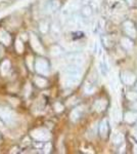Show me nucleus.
Returning a JSON list of instances; mask_svg holds the SVG:
<instances>
[{"label":"nucleus","mask_w":137,"mask_h":154,"mask_svg":"<svg viewBox=\"0 0 137 154\" xmlns=\"http://www.w3.org/2000/svg\"><path fill=\"white\" fill-rule=\"evenodd\" d=\"M47 7H48L49 11H56L61 7V2L58 0H50L47 4Z\"/></svg>","instance_id":"obj_10"},{"label":"nucleus","mask_w":137,"mask_h":154,"mask_svg":"<svg viewBox=\"0 0 137 154\" xmlns=\"http://www.w3.org/2000/svg\"><path fill=\"white\" fill-rule=\"evenodd\" d=\"M121 43H122V45L124 46V48H126V49H131L132 48H133V43H132V41L128 38V37H124V38H122Z\"/></svg>","instance_id":"obj_15"},{"label":"nucleus","mask_w":137,"mask_h":154,"mask_svg":"<svg viewBox=\"0 0 137 154\" xmlns=\"http://www.w3.org/2000/svg\"><path fill=\"white\" fill-rule=\"evenodd\" d=\"M125 120L127 122L129 123H133L134 121L137 120V113H134V112H127L125 114Z\"/></svg>","instance_id":"obj_12"},{"label":"nucleus","mask_w":137,"mask_h":154,"mask_svg":"<svg viewBox=\"0 0 137 154\" xmlns=\"http://www.w3.org/2000/svg\"><path fill=\"white\" fill-rule=\"evenodd\" d=\"M64 82V85L69 88L78 85L81 82V74H66Z\"/></svg>","instance_id":"obj_1"},{"label":"nucleus","mask_w":137,"mask_h":154,"mask_svg":"<svg viewBox=\"0 0 137 154\" xmlns=\"http://www.w3.org/2000/svg\"><path fill=\"white\" fill-rule=\"evenodd\" d=\"M113 142L116 144V145H120L124 142V136L122 135L121 133H116L113 136Z\"/></svg>","instance_id":"obj_14"},{"label":"nucleus","mask_w":137,"mask_h":154,"mask_svg":"<svg viewBox=\"0 0 137 154\" xmlns=\"http://www.w3.org/2000/svg\"><path fill=\"white\" fill-rule=\"evenodd\" d=\"M95 91V86L93 85V83L92 84H86L85 85V91L87 94H92L93 91Z\"/></svg>","instance_id":"obj_18"},{"label":"nucleus","mask_w":137,"mask_h":154,"mask_svg":"<svg viewBox=\"0 0 137 154\" xmlns=\"http://www.w3.org/2000/svg\"><path fill=\"white\" fill-rule=\"evenodd\" d=\"M134 152L137 153V145H135V150H134Z\"/></svg>","instance_id":"obj_21"},{"label":"nucleus","mask_w":137,"mask_h":154,"mask_svg":"<svg viewBox=\"0 0 137 154\" xmlns=\"http://www.w3.org/2000/svg\"><path fill=\"white\" fill-rule=\"evenodd\" d=\"M35 68L38 73L43 74V75H46L49 72V65L47 63L46 60L44 59H38L36 61V64H35Z\"/></svg>","instance_id":"obj_2"},{"label":"nucleus","mask_w":137,"mask_h":154,"mask_svg":"<svg viewBox=\"0 0 137 154\" xmlns=\"http://www.w3.org/2000/svg\"><path fill=\"white\" fill-rule=\"evenodd\" d=\"M127 99H129L130 101H137V93H133V91H129L126 95Z\"/></svg>","instance_id":"obj_17"},{"label":"nucleus","mask_w":137,"mask_h":154,"mask_svg":"<svg viewBox=\"0 0 137 154\" xmlns=\"http://www.w3.org/2000/svg\"><path fill=\"white\" fill-rule=\"evenodd\" d=\"M35 82H36L37 85H39V86H45L47 84L46 79L42 78V77H37V78L35 79Z\"/></svg>","instance_id":"obj_16"},{"label":"nucleus","mask_w":137,"mask_h":154,"mask_svg":"<svg viewBox=\"0 0 137 154\" xmlns=\"http://www.w3.org/2000/svg\"><path fill=\"white\" fill-rule=\"evenodd\" d=\"M92 14H93V11H92V8L90 6H85L83 7V9H82V17H83V19H88L90 18L92 16Z\"/></svg>","instance_id":"obj_13"},{"label":"nucleus","mask_w":137,"mask_h":154,"mask_svg":"<svg viewBox=\"0 0 137 154\" xmlns=\"http://www.w3.org/2000/svg\"><path fill=\"white\" fill-rule=\"evenodd\" d=\"M113 118H114V120L115 121H120L121 120V117H122V114H121V110H120V108L119 107H117V106H114L113 107Z\"/></svg>","instance_id":"obj_11"},{"label":"nucleus","mask_w":137,"mask_h":154,"mask_svg":"<svg viewBox=\"0 0 137 154\" xmlns=\"http://www.w3.org/2000/svg\"><path fill=\"white\" fill-rule=\"evenodd\" d=\"M99 70H100L101 73L103 74L104 76L109 73V61H108V57L106 54H103V58L100 59L99 61Z\"/></svg>","instance_id":"obj_6"},{"label":"nucleus","mask_w":137,"mask_h":154,"mask_svg":"<svg viewBox=\"0 0 137 154\" xmlns=\"http://www.w3.org/2000/svg\"><path fill=\"white\" fill-rule=\"evenodd\" d=\"M109 125L108 119H103L100 122V125H99V135H100L101 138H106L109 135Z\"/></svg>","instance_id":"obj_7"},{"label":"nucleus","mask_w":137,"mask_h":154,"mask_svg":"<svg viewBox=\"0 0 137 154\" xmlns=\"http://www.w3.org/2000/svg\"><path fill=\"white\" fill-rule=\"evenodd\" d=\"M106 106H108V102L106 100H103V99H99V100H97L95 103H94V108H95V110L98 111V112L103 111L104 109L106 108Z\"/></svg>","instance_id":"obj_9"},{"label":"nucleus","mask_w":137,"mask_h":154,"mask_svg":"<svg viewBox=\"0 0 137 154\" xmlns=\"http://www.w3.org/2000/svg\"><path fill=\"white\" fill-rule=\"evenodd\" d=\"M136 138H137V134H136Z\"/></svg>","instance_id":"obj_23"},{"label":"nucleus","mask_w":137,"mask_h":154,"mask_svg":"<svg viewBox=\"0 0 137 154\" xmlns=\"http://www.w3.org/2000/svg\"><path fill=\"white\" fill-rule=\"evenodd\" d=\"M32 136H33L34 138L38 141H47L49 139V137H50L48 131L44 130V128H38V130H35L33 133H32Z\"/></svg>","instance_id":"obj_4"},{"label":"nucleus","mask_w":137,"mask_h":154,"mask_svg":"<svg viewBox=\"0 0 137 154\" xmlns=\"http://www.w3.org/2000/svg\"><path fill=\"white\" fill-rule=\"evenodd\" d=\"M126 2H128L129 4H132V0H126Z\"/></svg>","instance_id":"obj_20"},{"label":"nucleus","mask_w":137,"mask_h":154,"mask_svg":"<svg viewBox=\"0 0 137 154\" xmlns=\"http://www.w3.org/2000/svg\"><path fill=\"white\" fill-rule=\"evenodd\" d=\"M121 77H122V81L125 84H127V85H132L136 80V76L130 71H124L122 73Z\"/></svg>","instance_id":"obj_5"},{"label":"nucleus","mask_w":137,"mask_h":154,"mask_svg":"<svg viewBox=\"0 0 137 154\" xmlns=\"http://www.w3.org/2000/svg\"><path fill=\"white\" fill-rule=\"evenodd\" d=\"M136 88H137V84H136Z\"/></svg>","instance_id":"obj_22"},{"label":"nucleus","mask_w":137,"mask_h":154,"mask_svg":"<svg viewBox=\"0 0 137 154\" xmlns=\"http://www.w3.org/2000/svg\"><path fill=\"white\" fill-rule=\"evenodd\" d=\"M123 29L124 32L126 33V35H128L131 38H135L137 33H136V30L135 27H134V24L132 23L131 21H126L125 23L123 24Z\"/></svg>","instance_id":"obj_3"},{"label":"nucleus","mask_w":137,"mask_h":154,"mask_svg":"<svg viewBox=\"0 0 137 154\" xmlns=\"http://www.w3.org/2000/svg\"><path fill=\"white\" fill-rule=\"evenodd\" d=\"M82 114H83V107H78V108L74 109L71 113V119L73 121H78L79 119L82 117Z\"/></svg>","instance_id":"obj_8"},{"label":"nucleus","mask_w":137,"mask_h":154,"mask_svg":"<svg viewBox=\"0 0 137 154\" xmlns=\"http://www.w3.org/2000/svg\"><path fill=\"white\" fill-rule=\"evenodd\" d=\"M131 108L132 109H136V110H137V101H134V104H132Z\"/></svg>","instance_id":"obj_19"}]
</instances>
